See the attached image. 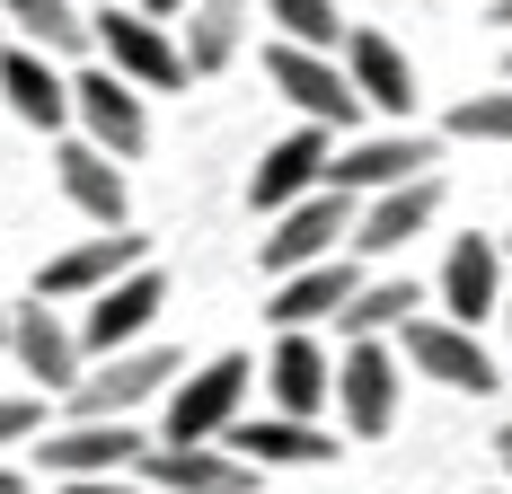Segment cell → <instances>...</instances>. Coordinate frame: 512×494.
I'll use <instances>...</instances> for the list:
<instances>
[{
    "label": "cell",
    "instance_id": "1",
    "mask_svg": "<svg viewBox=\"0 0 512 494\" xmlns=\"http://www.w3.org/2000/svg\"><path fill=\"white\" fill-rule=\"evenodd\" d=\"M248 353H212L204 371H186L168 389V450H212L230 442V424L248 415Z\"/></svg>",
    "mask_w": 512,
    "mask_h": 494
},
{
    "label": "cell",
    "instance_id": "2",
    "mask_svg": "<svg viewBox=\"0 0 512 494\" xmlns=\"http://www.w3.org/2000/svg\"><path fill=\"white\" fill-rule=\"evenodd\" d=\"M354 195H336V186H318V195H301L292 212H274V230L256 239V265L283 283V274H301V265H327L336 256V239H354Z\"/></svg>",
    "mask_w": 512,
    "mask_h": 494
},
{
    "label": "cell",
    "instance_id": "3",
    "mask_svg": "<svg viewBox=\"0 0 512 494\" xmlns=\"http://www.w3.org/2000/svg\"><path fill=\"white\" fill-rule=\"evenodd\" d=\"M89 45L106 53V71L115 80H133V89H186V45L142 18V9H98L89 18Z\"/></svg>",
    "mask_w": 512,
    "mask_h": 494
},
{
    "label": "cell",
    "instance_id": "4",
    "mask_svg": "<svg viewBox=\"0 0 512 494\" xmlns=\"http://www.w3.org/2000/svg\"><path fill=\"white\" fill-rule=\"evenodd\" d=\"M177 380V353L168 345H133L115 353V362H98V371H80V389H71V424H124L142 397H159Z\"/></svg>",
    "mask_w": 512,
    "mask_h": 494
},
{
    "label": "cell",
    "instance_id": "5",
    "mask_svg": "<svg viewBox=\"0 0 512 494\" xmlns=\"http://www.w3.org/2000/svg\"><path fill=\"white\" fill-rule=\"evenodd\" d=\"M142 265H151V239H142V230H106V239H80V247H62V256H45L36 300H45V309L98 300L106 283H124V274H142Z\"/></svg>",
    "mask_w": 512,
    "mask_h": 494
},
{
    "label": "cell",
    "instance_id": "6",
    "mask_svg": "<svg viewBox=\"0 0 512 494\" xmlns=\"http://www.w3.org/2000/svg\"><path fill=\"white\" fill-rule=\"evenodd\" d=\"M265 80H274L283 98L301 106V115L318 124V133H345V124L362 115V98H354V80H345V62H336V53L274 45V53H265Z\"/></svg>",
    "mask_w": 512,
    "mask_h": 494
},
{
    "label": "cell",
    "instance_id": "7",
    "mask_svg": "<svg viewBox=\"0 0 512 494\" xmlns=\"http://www.w3.org/2000/svg\"><path fill=\"white\" fill-rule=\"evenodd\" d=\"M159 309H168V283H159V265L124 274V283H106V292L89 300V318H80V353H98V362L133 353L142 336H151V318H159Z\"/></svg>",
    "mask_w": 512,
    "mask_h": 494
},
{
    "label": "cell",
    "instance_id": "8",
    "mask_svg": "<svg viewBox=\"0 0 512 494\" xmlns=\"http://www.w3.org/2000/svg\"><path fill=\"white\" fill-rule=\"evenodd\" d=\"M142 433L133 424H62V433H45V450H36V468L45 477H62V486H98V477H124V468H142Z\"/></svg>",
    "mask_w": 512,
    "mask_h": 494
},
{
    "label": "cell",
    "instance_id": "9",
    "mask_svg": "<svg viewBox=\"0 0 512 494\" xmlns=\"http://www.w3.org/2000/svg\"><path fill=\"white\" fill-rule=\"evenodd\" d=\"M71 115H80L89 150H106V159H142V142H151V115L133 98V80H115L106 62L71 80Z\"/></svg>",
    "mask_w": 512,
    "mask_h": 494
},
{
    "label": "cell",
    "instance_id": "10",
    "mask_svg": "<svg viewBox=\"0 0 512 494\" xmlns=\"http://www.w3.org/2000/svg\"><path fill=\"white\" fill-rule=\"evenodd\" d=\"M415 177H433V142L407 133V124L354 142L345 159H327V186H336V195H389V186H415Z\"/></svg>",
    "mask_w": 512,
    "mask_h": 494
},
{
    "label": "cell",
    "instance_id": "11",
    "mask_svg": "<svg viewBox=\"0 0 512 494\" xmlns=\"http://www.w3.org/2000/svg\"><path fill=\"white\" fill-rule=\"evenodd\" d=\"M398 336H407V362L424 371V380H442V389H468V397L504 389V380H495V353L477 345L468 327H451V318H407Z\"/></svg>",
    "mask_w": 512,
    "mask_h": 494
},
{
    "label": "cell",
    "instance_id": "12",
    "mask_svg": "<svg viewBox=\"0 0 512 494\" xmlns=\"http://www.w3.org/2000/svg\"><path fill=\"white\" fill-rule=\"evenodd\" d=\"M336 406H345V433L380 442L398 424V353L389 345H345V362H336Z\"/></svg>",
    "mask_w": 512,
    "mask_h": 494
},
{
    "label": "cell",
    "instance_id": "13",
    "mask_svg": "<svg viewBox=\"0 0 512 494\" xmlns=\"http://www.w3.org/2000/svg\"><path fill=\"white\" fill-rule=\"evenodd\" d=\"M442 309H451V327H468L477 336V318H504V247L495 239H451V256H442Z\"/></svg>",
    "mask_w": 512,
    "mask_h": 494
},
{
    "label": "cell",
    "instance_id": "14",
    "mask_svg": "<svg viewBox=\"0 0 512 494\" xmlns=\"http://www.w3.org/2000/svg\"><path fill=\"white\" fill-rule=\"evenodd\" d=\"M327 186V133L318 124H301V133H283V142L256 159V177H248V203L274 221V212H292L301 195H318Z\"/></svg>",
    "mask_w": 512,
    "mask_h": 494
},
{
    "label": "cell",
    "instance_id": "15",
    "mask_svg": "<svg viewBox=\"0 0 512 494\" xmlns=\"http://www.w3.org/2000/svg\"><path fill=\"white\" fill-rule=\"evenodd\" d=\"M9 353H18V371L27 380H45V389H80V327H62L45 300H18L9 309Z\"/></svg>",
    "mask_w": 512,
    "mask_h": 494
},
{
    "label": "cell",
    "instance_id": "16",
    "mask_svg": "<svg viewBox=\"0 0 512 494\" xmlns=\"http://www.w3.org/2000/svg\"><path fill=\"white\" fill-rule=\"evenodd\" d=\"M362 292V274L345 265V256H327V265H301V274H283L274 283V300H265V318L283 327V336H309L318 318H345V300Z\"/></svg>",
    "mask_w": 512,
    "mask_h": 494
},
{
    "label": "cell",
    "instance_id": "17",
    "mask_svg": "<svg viewBox=\"0 0 512 494\" xmlns=\"http://www.w3.org/2000/svg\"><path fill=\"white\" fill-rule=\"evenodd\" d=\"M0 98H9V115H18L27 133H62V124H71V80L53 71L45 53H27V45H0Z\"/></svg>",
    "mask_w": 512,
    "mask_h": 494
},
{
    "label": "cell",
    "instance_id": "18",
    "mask_svg": "<svg viewBox=\"0 0 512 494\" xmlns=\"http://www.w3.org/2000/svg\"><path fill=\"white\" fill-rule=\"evenodd\" d=\"M221 450H230V459H248V468H318V459H336V433L292 424V415H239Z\"/></svg>",
    "mask_w": 512,
    "mask_h": 494
},
{
    "label": "cell",
    "instance_id": "19",
    "mask_svg": "<svg viewBox=\"0 0 512 494\" xmlns=\"http://www.w3.org/2000/svg\"><path fill=\"white\" fill-rule=\"evenodd\" d=\"M433 212H442V186H433V177H415V186H389V195L362 203L354 247H362V256H398L407 239H424V230H433Z\"/></svg>",
    "mask_w": 512,
    "mask_h": 494
},
{
    "label": "cell",
    "instance_id": "20",
    "mask_svg": "<svg viewBox=\"0 0 512 494\" xmlns=\"http://www.w3.org/2000/svg\"><path fill=\"white\" fill-rule=\"evenodd\" d=\"M345 80H354V98H362V106H380V115H398V124H407L415 71H407V53H398V36L354 27V45H345Z\"/></svg>",
    "mask_w": 512,
    "mask_h": 494
},
{
    "label": "cell",
    "instance_id": "21",
    "mask_svg": "<svg viewBox=\"0 0 512 494\" xmlns=\"http://www.w3.org/2000/svg\"><path fill=\"white\" fill-rule=\"evenodd\" d=\"M142 477H151V494H248L256 486V468L248 459H230V450L212 442V450H142Z\"/></svg>",
    "mask_w": 512,
    "mask_h": 494
},
{
    "label": "cell",
    "instance_id": "22",
    "mask_svg": "<svg viewBox=\"0 0 512 494\" xmlns=\"http://www.w3.org/2000/svg\"><path fill=\"white\" fill-rule=\"evenodd\" d=\"M265 389H274V415H292V424H318V406L336 397L327 345H318V336H283V345H274V371H265Z\"/></svg>",
    "mask_w": 512,
    "mask_h": 494
},
{
    "label": "cell",
    "instance_id": "23",
    "mask_svg": "<svg viewBox=\"0 0 512 494\" xmlns=\"http://www.w3.org/2000/svg\"><path fill=\"white\" fill-rule=\"evenodd\" d=\"M53 168H62V195L80 203V212H89L98 230H124V168H115L106 150L62 142V159H53Z\"/></svg>",
    "mask_w": 512,
    "mask_h": 494
},
{
    "label": "cell",
    "instance_id": "24",
    "mask_svg": "<svg viewBox=\"0 0 512 494\" xmlns=\"http://www.w3.org/2000/svg\"><path fill=\"white\" fill-rule=\"evenodd\" d=\"M0 27H9L27 53H45V62L89 53V18H80L71 0H0Z\"/></svg>",
    "mask_w": 512,
    "mask_h": 494
},
{
    "label": "cell",
    "instance_id": "25",
    "mask_svg": "<svg viewBox=\"0 0 512 494\" xmlns=\"http://www.w3.org/2000/svg\"><path fill=\"white\" fill-rule=\"evenodd\" d=\"M239 36H248V0H195L186 9V71H230Z\"/></svg>",
    "mask_w": 512,
    "mask_h": 494
},
{
    "label": "cell",
    "instance_id": "26",
    "mask_svg": "<svg viewBox=\"0 0 512 494\" xmlns=\"http://www.w3.org/2000/svg\"><path fill=\"white\" fill-rule=\"evenodd\" d=\"M415 309H424V292H415L407 274H398V283H362V292L345 300V318H336V327H345L354 345H380L389 327H407Z\"/></svg>",
    "mask_w": 512,
    "mask_h": 494
},
{
    "label": "cell",
    "instance_id": "27",
    "mask_svg": "<svg viewBox=\"0 0 512 494\" xmlns=\"http://www.w3.org/2000/svg\"><path fill=\"white\" fill-rule=\"evenodd\" d=\"M265 18L283 27V45H309V53H327L336 36H345L336 0H265Z\"/></svg>",
    "mask_w": 512,
    "mask_h": 494
},
{
    "label": "cell",
    "instance_id": "28",
    "mask_svg": "<svg viewBox=\"0 0 512 494\" xmlns=\"http://www.w3.org/2000/svg\"><path fill=\"white\" fill-rule=\"evenodd\" d=\"M451 133H460V142H512V89H495V98H460V106H451Z\"/></svg>",
    "mask_w": 512,
    "mask_h": 494
},
{
    "label": "cell",
    "instance_id": "29",
    "mask_svg": "<svg viewBox=\"0 0 512 494\" xmlns=\"http://www.w3.org/2000/svg\"><path fill=\"white\" fill-rule=\"evenodd\" d=\"M36 424H45V406L27 389H0V450H18V442H36Z\"/></svg>",
    "mask_w": 512,
    "mask_h": 494
},
{
    "label": "cell",
    "instance_id": "30",
    "mask_svg": "<svg viewBox=\"0 0 512 494\" xmlns=\"http://www.w3.org/2000/svg\"><path fill=\"white\" fill-rule=\"evenodd\" d=\"M62 494H151V486H133V477H98V486H62Z\"/></svg>",
    "mask_w": 512,
    "mask_h": 494
},
{
    "label": "cell",
    "instance_id": "31",
    "mask_svg": "<svg viewBox=\"0 0 512 494\" xmlns=\"http://www.w3.org/2000/svg\"><path fill=\"white\" fill-rule=\"evenodd\" d=\"M195 0H142V18H186Z\"/></svg>",
    "mask_w": 512,
    "mask_h": 494
},
{
    "label": "cell",
    "instance_id": "32",
    "mask_svg": "<svg viewBox=\"0 0 512 494\" xmlns=\"http://www.w3.org/2000/svg\"><path fill=\"white\" fill-rule=\"evenodd\" d=\"M495 459H504V477H512V424H504V433H495Z\"/></svg>",
    "mask_w": 512,
    "mask_h": 494
},
{
    "label": "cell",
    "instance_id": "33",
    "mask_svg": "<svg viewBox=\"0 0 512 494\" xmlns=\"http://www.w3.org/2000/svg\"><path fill=\"white\" fill-rule=\"evenodd\" d=\"M0 494H18V468H9V459H0Z\"/></svg>",
    "mask_w": 512,
    "mask_h": 494
},
{
    "label": "cell",
    "instance_id": "34",
    "mask_svg": "<svg viewBox=\"0 0 512 494\" xmlns=\"http://www.w3.org/2000/svg\"><path fill=\"white\" fill-rule=\"evenodd\" d=\"M495 27H512V0H495Z\"/></svg>",
    "mask_w": 512,
    "mask_h": 494
},
{
    "label": "cell",
    "instance_id": "35",
    "mask_svg": "<svg viewBox=\"0 0 512 494\" xmlns=\"http://www.w3.org/2000/svg\"><path fill=\"white\" fill-rule=\"evenodd\" d=\"M504 327H512V283H504Z\"/></svg>",
    "mask_w": 512,
    "mask_h": 494
},
{
    "label": "cell",
    "instance_id": "36",
    "mask_svg": "<svg viewBox=\"0 0 512 494\" xmlns=\"http://www.w3.org/2000/svg\"><path fill=\"white\" fill-rule=\"evenodd\" d=\"M0 345H9V309H0Z\"/></svg>",
    "mask_w": 512,
    "mask_h": 494
},
{
    "label": "cell",
    "instance_id": "37",
    "mask_svg": "<svg viewBox=\"0 0 512 494\" xmlns=\"http://www.w3.org/2000/svg\"><path fill=\"white\" fill-rule=\"evenodd\" d=\"M504 256H512V239H504Z\"/></svg>",
    "mask_w": 512,
    "mask_h": 494
},
{
    "label": "cell",
    "instance_id": "38",
    "mask_svg": "<svg viewBox=\"0 0 512 494\" xmlns=\"http://www.w3.org/2000/svg\"><path fill=\"white\" fill-rule=\"evenodd\" d=\"M0 36H9V27H0Z\"/></svg>",
    "mask_w": 512,
    "mask_h": 494
}]
</instances>
